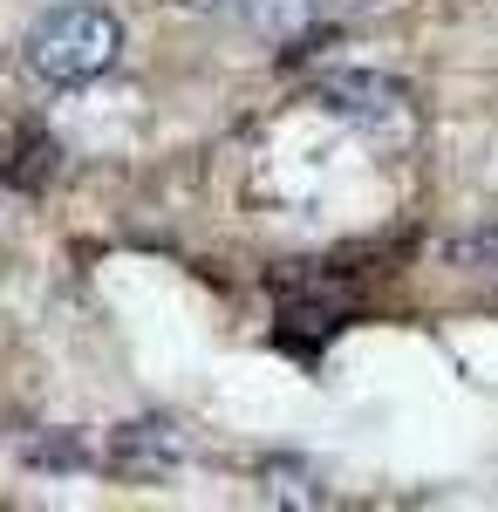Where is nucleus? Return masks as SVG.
<instances>
[{
  "instance_id": "obj_1",
  "label": "nucleus",
  "mask_w": 498,
  "mask_h": 512,
  "mask_svg": "<svg viewBox=\"0 0 498 512\" xmlns=\"http://www.w3.org/2000/svg\"><path fill=\"white\" fill-rule=\"evenodd\" d=\"M116 55H123V21H116L110 7H89V0L48 7L35 28L21 35V62L48 89H82V82L110 76Z\"/></svg>"
},
{
  "instance_id": "obj_2",
  "label": "nucleus",
  "mask_w": 498,
  "mask_h": 512,
  "mask_svg": "<svg viewBox=\"0 0 498 512\" xmlns=\"http://www.w3.org/2000/svg\"><path fill=\"white\" fill-rule=\"evenodd\" d=\"M314 96H321L328 110H342V117L369 123V130H389V123L410 117V89L376 76V69H328V76L314 82Z\"/></svg>"
},
{
  "instance_id": "obj_3",
  "label": "nucleus",
  "mask_w": 498,
  "mask_h": 512,
  "mask_svg": "<svg viewBox=\"0 0 498 512\" xmlns=\"http://www.w3.org/2000/svg\"><path fill=\"white\" fill-rule=\"evenodd\" d=\"M103 465L116 478H157L178 465V431L164 424V417H144V424H123L110 437V451H103Z\"/></svg>"
},
{
  "instance_id": "obj_4",
  "label": "nucleus",
  "mask_w": 498,
  "mask_h": 512,
  "mask_svg": "<svg viewBox=\"0 0 498 512\" xmlns=\"http://www.w3.org/2000/svg\"><path fill=\"white\" fill-rule=\"evenodd\" d=\"M62 171V144L41 130V123H21L14 130V144H7V164H0V178L14 185V192H48V178Z\"/></svg>"
},
{
  "instance_id": "obj_5",
  "label": "nucleus",
  "mask_w": 498,
  "mask_h": 512,
  "mask_svg": "<svg viewBox=\"0 0 498 512\" xmlns=\"http://www.w3.org/2000/svg\"><path fill=\"white\" fill-rule=\"evenodd\" d=\"M451 260H458V267H478V274H485V267H492V274H498V233L458 239V246H451Z\"/></svg>"
},
{
  "instance_id": "obj_6",
  "label": "nucleus",
  "mask_w": 498,
  "mask_h": 512,
  "mask_svg": "<svg viewBox=\"0 0 498 512\" xmlns=\"http://www.w3.org/2000/svg\"><path fill=\"white\" fill-rule=\"evenodd\" d=\"M362 7H383V0H307L314 21H348V14H362Z\"/></svg>"
},
{
  "instance_id": "obj_7",
  "label": "nucleus",
  "mask_w": 498,
  "mask_h": 512,
  "mask_svg": "<svg viewBox=\"0 0 498 512\" xmlns=\"http://www.w3.org/2000/svg\"><path fill=\"white\" fill-rule=\"evenodd\" d=\"M178 7H198V14H232V7H253V0H178Z\"/></svg>"
}]
</instances>
